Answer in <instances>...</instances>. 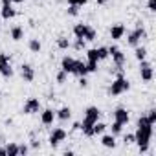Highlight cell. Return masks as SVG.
Segmentation results:
<instances>
[{
	"mask_svg": "<svg viewBox=\"0 0 156 156\" xmlns=\"http://www.w3.org/2000/svg\"><path fill=\"white\" fill-rule=\"evenodd\" d=\"M147 119H149L152 125L156 123V108H151V110H149V114H147Z\"/></svg>",
	"mask_w": 156,
	"mask_h": 156,
	"instance_id": "cell-32",
	"label": "cell"
},
{
	"mask_svg": "<svg viewBox=\"0 0 156 156\" xmlns=\"http://www.w3.org/2000/svg\"><path fill=\"white\" fill-rule=\"evenodd\" d=\"M0 96H2V92H0Z\"/></svg>",
	"mask_w": 156,
	"mask_h": 156,
	"instance_id": "cell-45",
	"label": "cell"
},
{
	"mask_svg": "<svg viewBox=\"0 0 156 156\" xmlns=\"http://www.w3.org/2000/svg\"><path fill=\"white\" fill-rule=\"evenodd\" d=\"M147 8H149V11H156V0H149V2H147Z\"/></svg>",
	"mask_w": 156,
	"mask_h": 156,
	"instance_id": "cell-38",
	"label": "cell"
},
{
	"mask_svg": "<svg viewBox=\"0 0 156 156\" xmlns=\"http://www.w3.org/2000/svg\"><path fill=\"white\" fill-rule=\"evenodd\" d=\"M123 143L125 145H132L134 143V134H125L123 136Z\"/></svg>",
	"mask_w": 156,
	"mask_h": 156,
	"instance_id": "cell-34",
	"label": "cell"
},
{
	"mask_svg": "<svg viewBox=\"0 0 156 156\" xmlns=\"http://www.w3.org/2000/svg\"><path fill=\"white\" fill-rule=\"evenodd\" d=\"M68 15L77 17V15H79V6H68Z\"/></svg>",
	"mask_w": 156,
	"mask_h": 156,
	"instance_id": "cell-33",
	"label": "cell"
},
{
	"mask_svg": "<svg viewBox=\"0 0 156 156\" xmlns=\"http://www.w3.org/2000/svg\"><path fill=\"white\" fill-rule=\"evenodd\" d=\"M140 75H141V79L145 83H151L152 81V77H154V70H152V64L147 62L145 59L140 61Z\"/></svg>",
	"mask_w": 156,
	"mask_h": 156,
	"instance_id": "cell-5",
	"label": "cell"
},
{
	"mask_svg": "<svg viewBox=\"0 0 156 156\" xmlns=\"http://www.w3.org/2000/svg\"><path fill=\"white\" fill-rule=\"evenodd\" d=\"M66 140V130L64 129H61V127H57V129H53L51 130V134H50V138H48V141H50V145L51 147H57L61 141H64Z\"/></svg>",
	"mask_w": 156,
	"mask_h": 156,
	"instance_id": "cell-8",
	"label": "cell"
},
{
	"mask_svg": "<svg viewBox=\"0 0 156 156\" xmlns=\"http://www.w3.org/2000/svg\"><path fill=\"white\" fill-rule=\"evenodd\" d=\"M28 48H30V51H33V53H39V51H41V48H42V44H41V41H39V39H30V42H28Z\"/></svg>",
	"mask_w": 156,
	"mask_h": 156,
	"instance_id": "cell-21",
	"label": "cell"
},
{
	"mask_svg": "<svg viewBox=\"0 0 156 156\" xmlns=\"http://www.w3.org/2000/svg\"><path fill=\"white\" fill-rule=\"evenodd\" d=\"M0 156H6V147H4V149H0Z\"/></svg>",
	"mask_w": 156,
	"mask_h": 156,
	"instance_id": "cell-43",
	"label": "cell"
},
{
	"mask_svg": "<svg viewBox=\"0 0 156 156\" xmlns=\"http://www.w3.org/2000/svg\"><path fill=\"white\" fill-rule=\"evenodd\" d=\"M134 55H136V59H138V61H143V59L147 57V50H145L143 46H136V50H134Z\"/></svg>",
	"mask_w": 156,
	"mask_h": 156,
	"instance_id": "cell-23",
	"label": "cell"
},
{
	"mask_svg": "<svg viewBox=\"0 0 156 156\" xmlns=\"http://www.w3.org/2000/svg\"><path fill=\"white\" fill-rule=\"evenodd\" d=\"M6 154L8 156H19V145L17 143H8L6 145Z\"/></svg>",
	"mask_w": 156,
	"mask_h": 156,
	"instance_id": "cell-22",
	"label": "cell"
},
{
	"mask_svg": "<svg viewBox=\"0 0 156 156\" xmlns=\"http://www.w3.org/2000/svg\"><path fill=\"white\" fill-rule=\"evenodd\" d=\"M151 138H152V123L147 119V116H141L138 119V129L134 132V143L138 145L140 152H147Z\"/></svg>",
	"mask_w": 156,
	"mask_h": 156,
	"instance_id": "cell-1",
	"label": "cell"
},
{
	"mask_svg": "<svg viewBox=\"0 0 156 156\" xmlns=\"http://www.w3.org/2000/svg\"><path fill=\"white\" fill-rule=\"evenodd\" d=\"M129 119H130V116H129L127 108L119 107V108H116V110H114V121H119L121 125H125V123H129Z\"/></svg>",
	"mask_w": 156,
	"mask_h": 156,
	"instance_id": "cell-12",
	"label": "cell"
},
{
	"mask_svg": "<svg viewBox=\"0 0 156 156\" xmlns=\"http://www.w3.org/2000/svg\"><path fill=\"white\" fill-rule=\"evenodd\" d=\"M55 118H59L61 121L70 119V118H72V110H70V107H61V108L55 112Z\"/></svg>",
	"mask_w": 156,
	"mask_h": 156,
	"instance_id": "cell-18",
	"label": "cell"
},
{
	"mask_svg": "<svg viewBox=\"0 0 156 156\" xmlns=\"http://www.w3.org/2000/svg\"><path fill=\"white\" fill-rule=\"evenodd\" d=\"M0 75H4V77H11L13 75L11 59H9L8 53H0Z\"/></svg>",
	"mask_w": 156,
	"mask_h": 156,
	"instance_id": "cell-6",
	"label": "cell"
},
{
	"mask_svg": "<svg viewBox=\"0 0 156 156\" xmlns=\"http://www.w3.org/2000/svg\"><path fill=\"white\" fill-rule=\"evenodd\" d=\"M79 87H81V88H87V87H88V81H87V77H85V75L79 77Z\"/></svg>",
	"mask_w": 156,
	"mask_h": 156,
	"instance_id": "cell-39",
	"label": "cell"
},
{
	"mask_svg": "<svg viewBox=\"0 0 156 156\" xmlns=\"http://www.w3.org/2000/svg\"><path fill=\"white\" fill-rule=\"evenodd\" d=\"M85 42H87L85 39H75V42H73V48H75V50H83V48H85Z\"/></svg>",
	"mask_w": 156,
	"mask_h": 156,
	"instance_id": "cell-31",
	"label": "cell"
},
{
	"mask_svg": "<svg viewBox=\"0 0 156 156\" xmlns=\"http://www.w3.org/2000/svg\"><path fill=\"white\" fill-rule=\"evenodd\" d=\"M96 51H98V61H105L108 57V48H105V46L96 48Z\"/></svg>",
	"mask_w": 156,
	"mask_h": 156,
	"instance_id": "cell-25",
	"label": "cell"
},
{
	"mask_svg": "<svg viewBox=\"0 0 156 156\" xmlns=\"http://www.w3.org/2000/svg\"><path fill=\"white\" fill-rule=\"evenodd\" d=\"M96 39H98V31L88 26V30H87V33H85V41H96Z\"/></svg>",
	"mask_w": 156,
	"mask_h": 156,
	"instance_id": "cell-26",
	"label": "cell"
},
{
	"mask_svg": "<svg viewBox=\"0 0 156 156\" xmlns=\"http://www.w3.org/2000/svg\"><path fill=\"white\" fill-rule=\"evenodd\" d=\"M123 35H125V26H123V24H114V26L110 28V39L119 41Z\"/></svg>",
	"mask_w": 156,
	"mask_h": 156,
	"instance_id": "cell-15",
	"label": "cell"
},
{
	"mask_svg": "<svg viewBox=\"0 0 156 156\" xmlns=\"http://www.w3.org/2000/svg\"><path fill=\"white\" fill-rule=\"evenodd\" d=\"M39 145H41V143H39V141H37V140H33V141H31V147H35V149H37V147H39Z\"/></svg>",
	"mask_w": 156,
	"mask_h": 156,
	"instance_id": "cell-41",
	"label": "cell"
},
{
	"mask_svg": "<svg viewBox=\"0 0 156 156\" xmlns=\"http://www.w3.org/2000/svg\"><path fill=\"white\" fill-rule=\"evenodd\" d=\"M130 88V83H129V79H125V77L119 73L116 79L112 81V85H110V88H108V94L110 96H121L123 92H127Z\"/></svg>",
	"mask_w": 156,
	"mask_h": 156,
	"instance_id": "cell-3",
	"label": "cell"
},
{
	"mask_svg": "<svg viewBox=\"0 0 156 156\" xmlns=\"http://www.w3.org/2000/svg\"><path fill=\"white\" fill-rule=\"evenodd\" d=\"M73 64H75V59L66 55V57H62V61H61V70L66 72V73H73Z\"/></svg>",
	"mask_w": 156,
	"mask_h": 156,
	"instance_id": "cell-13",
	"label": "cell"
},
{
	"mask_svg": "<svg viewBox=\"0 0 156 156\" xmlns=\"http://www.w3.org/2000/svg\"><path fill=\"white\" fill-rule=\"evenodd\" d=\"M72 130H81V123H79V121H75V123L72 125Z\"/></svg>",
	"mask_w": 156,
	"mask_h": 156,
	"instance_id": "cell-40",
	"label": "cell"
},
{
	"mask_svg": "<svg viewBox=\"0 0 156 156\" xmlns=\"http://www.w3.org/2000/svg\"><path fill=\"white\" fill-rule=\"evenodd\" d=\"M145 37H147V31L143 30L141 22H136V30L129 33V37H127V42H129L130 46H134V48H136V46L140 44V41H141V39H145Z\"/></svg>",
	"mask_w": 156,
	"mask_h": 156,
	"instance_id": "cell-4",
	"label": "cell"
},
{
	"mask_svg": "<svg viewBox=\"0 0 156 156\" xmlns=\"http://www.w3.org/2000/svg\"><path fill=\"white\" fill-rule=\"evenodd\" d=\"M101 145L107 149H114L116 147V136L114 134H103L101 136Z\"/></svg>",
	"mask_w": 156,
	"mask_h": 156,
	"instance_id": "cell-17",
	"label": "cell"
},
{
	"mask_svg": "<svg viewBox=\"0 0 156 156\" xmlns=\"http://www.w3.org/2000/svg\"><path fill=\"white\" fill-rule=\"evenodd\" d=\"M87 57H88V61H98V51H96V48L88 50V51H87ZM98 62H99V61H98Z\"/></svg>",
	"mask_w": 156,
	"mask_h": 156,
	"instance_id": "cell-30",
	"label": "cell"
},
{
	"mask_svg": "<svg viewBox=\"0 0 156 156\" xmlns=\"http://www.w3.org/2000/svg\"><path fill=\"white\" fill-rule=\"evenodd\" d=\"M99 114H101V110L98 107H88L85 110V119L81 123V130H83V134L87 138H92L94 136V123L99 119Z\"/></svg>",
	"mask_w": 156,
	"mask_h": 156,
	"instance_id": "cell-2",
	"label": "cell"
},
{
	"mask_svg": "<svg viewBox=\"0 0 156 156\" xmlns=\"http://www.w3.org/2000/svg\"><path fill=\"white\" fill-rule=\"evenodd\" d=\"M0 15H2L4 20H9L17 15L15 8H13V2L11 0H2V9H0Z\"/></svg>",
	"mask_w": 156,
	"mask_h": 156,
	"instance_id": "cell-9",
	"label": "cell"
},
{
	"mask_svg": "<svg viewBox=\"0 0 156 156\" xmlns=\"http://www.w3.org/2000/svg\"><path fill=\"white\" fill-rule=\"evenodd\" d=\"M66 75H68V73L61 70V72L57 73V83H64V81H66Z\"/></svg>",
	"mask_w": 156,
	"mask_h": 156,
	"instance_id": "cell-37",
	"label": "cell"
},
{
	"mask_svg": "<svg viewBox=\"0 0 156 156\" xmlns=\"http://www.w3.org/2000/svg\"><path fill=\"white\" fill-rule=\"evenodd\" d=\"M11 39L13 41H22L24 39V30L20 26H13L11 28Z\"/></svg>",
	"mask_w": 156,
	"mask_h": 156,
	"instance_id": "cell-20",
	"label": "cell"
},
{
	"mask_svg": "<svg viewBox=\"0 0 156 156\" xmlns=\"http://www.w3.org/2000/svg\"><path fill=\"white\" fill-rule=\"evenodd\" d=\"M108 57H112L116 68H121V66L125 64V53H123L118 46H110V48H108Z\"/></svg>",
	"mask_w": 156,
	"mask_h": 156,
	"instance_id": "cell-7",
	"label": "cell"
},
{
	"mask_svg": "<svg viewBox=\"0 0 156 156\" xmlns=\"http://www.w3.org/2000/svg\"><path fill=\"white\" fill-rule=\"evenodd\" d=\"M57 46H59L61 50H68V48L72 46V42H70L66 37H59V39H57Z\"/></svg>",
	"mask_w": 156,
	"mask_h": 156,
	"instance_id": "cell-24",
	"label": "cell"
},
{
	"mask_svg": "<svg viewBox=\"0 0 156 156\" xmlns=\"http://www.w3.org/2000/svg\"><path fill=\"white\" fill-rule=\"evenodd\" d=\"M28 151H30V147H28V145H24V143H22V145H19V156H26V154H28Z\"/></svg>",
	"mask_w": 156,
	"mask_h": 156,
	"instance_id": "cell-36",
	"label": "cell"
},
{
	"mask_svg": "<svg viewBox=\"0 0 156 156\" xmlns=\"http://www.w3.org/2000/svg\"><path fill=\"white\" fill-rule=\"evenodd\" d=\"M105 130H107V125H105V123H99V121H96V123H94V136L103 134Z\"/></svg>",
	"mask_w": 156,
	"mask_h": 156,
	"instance_id": "cell-27",
	"label": "cell"
},
{
	"mask_svg": "<svg viewBox=\"0 0 156 156\" xmlns=\"http://www.w3.org/2000/svg\"><path fill=\"white\" fill-rule=\"evenodd\" d=\"M87 2H88V0H68V4H70V6H79V8L85 6Z\"/></svg>",
	"mask_w": 156,
	"mask_h": 156,
	"instance_id": "cell-35",
	"label": "cell"
},
{
	"mask_svg": "<svg viewBox=\"0 0 156 156\" xmlns=\"http://www.w3.org/2000/svg\"><path fill=\"white\" fill-rule=\"evenodd\" d=\"M20 77L26 81V83H31L35 79V70L31 64H22L20 66Z\"/></svg>",
	"mask_w": 156,
	"mask_h": 156,
	"instance_id": "cell-11",
	"label": "cell"
},
{
	"mask_svg": "<svg viewBox=\"0 0 156 156\" xmlns=\"http://www.w3.org/2000/svg\"><path fill=\"white\" fill-rule=\"evenodd\" d=\"M53 119H55V110H51V108H46V110H42V114H41V123L42 125H51L53 123Z\"/></svg>",
	"mask_w": 156,
	"mask_h": 156,
	"instance_id": "cell-14",
	"label": "cell"
},
{
	"mask_svg": "<svg viewBox=\"0 0 156 156\" xmlns=\"http://www.w3.org/2000/svg\"><path fill=\"white\" fill-rule=\"evenodd\" d=\"M96 2H98V4L101 6V4H107V2H108V0H96Z\"/></svg>",
	"mask_w": 156,
	"mask_h": 156,
	"instance_id": "cell-42",
	"label": "cell"
},
{
	"mask_svg": "<svg viewBox=\"0 0 156 156\" xmlns=\"http://www.w3.org/2000/svg\"><path fill=\"white\" fill-rule=\"evenodd\" d=\"M11 2H13V4H22L24 0H11Z\"/></svg>",
	"mask_w": 156,
	"mask_h": 156,
	"instance_id": "cell-44",
	"label": "cell"
},
{
	"mask_svg": "<svg viewBox=\"0 0 156 156\" xmlns=\"http://www.w3.org/2000/svg\"><path fill=\"white\" fill-rule=\"evenodd\" d=\"M87 30H88V24H75V26H73V35H75V39H85Z\"/></svg>",
	"mask_w": 156,
	"mask_h": 156,
	"instance_id": "cell-19",
	"label": "cell"
},
{
	"mask_svg": "<svg viewBox=\"0 0 156 156\" xmlns=\"http://www.w3.org/2000/svg\"><path fill=\"white\" fill-rule=\"evenodd\" d=\"M41 110V101L37 99V98H30L26 103H24V107H22V112L24 114H37Z\"/></svg>",
	"mask_w": 156,
	"mask_h": 156,
	"instance_id": "cell-10",
	"label": "cell"
},
{
	"mask_svg": "<svg viewBox=\"0 0 156 156\" xmlns=\"http://www.w3.org/2000/svg\"><path fill=\"white\" fill-rule=\"evenodd\" d=\"M87 70H88V73L98 72V61H87Z\"/></svg>",
	"mask_w": 156,
	"mask_h": 156,
	"instance_id": "cell-29",
	"label": "cell"
},
{
	"mask_svg": "<svg viewBox=\"0 0 156 156\" xmlns=\"http://www.w3.org/2000/svg\"><path fill=\"white\" fill-rule=\"evenodd\" d=\"M73 73H75V75H79V77L87 75V73H88V70H87V62L77 61V59H75V64H73Z\"/></svg>",
	"mask_w": 156,
	"mask_h": 156,
	"instance_id": "cell-16",
	"label": "cell"
},
{
	"mask_svg": "<svg viewBox=\"0 0 156 156\" xmlns=\"http://www.w3.org/2000/svg\"><path fill=\"white\" fill-rule=\"evenodd\" d=\"M110 129H112V134H114V136H118V134H121V130H123V125H121L119 121H114Z\"/></svg>",
	"mask_w": 156,
	"mask_h": 156,
	"instance_id": "cell-28",
	"label": "cell"
}]
</instances>
